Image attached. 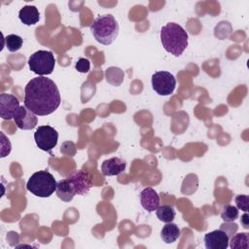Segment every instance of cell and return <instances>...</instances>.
I'll use <instances>...</instances> for the list:
<instances>
[{
  "label": "cell",
  "mask_w": 249,
  "mask_h": 249,
  "mask_svg": "<svg viewBox=\"0 0 249 249\" xmlns=\"http://www.w3.org/2000/svg\"><path fill=\"white\" fill-rule=\"evenodd\" d=\"M55 192H56L57 196L61 200L66 201V202L72 200V198L76 195L74 187L72 186V184L69 182V180L67 178L62 179V180L57 182Z\"/></svg>",
  "instance_id": "9a60e30c"
},
{
  "label": "cell",
  "mask_w": 249,
  "mask_h": 249,
  "mask_svg": "<svg viewBox=\"0 0 249 249\" xmlns=\"http://www.w3.org/2000/svg\"><path fill=\"white\" fill-rule=\"evenodd\" d=\"M56 181L47 170L33 173L26 183V189L36 196L49 197L56 189Z\"/></svg>",
  "instance_id": "277c9868"
},
{
  "label": "cell",
  "mask_w": 249,
  "mask_h": 249,
  "mask_svg": "<svg viewBox=\"0 0 249 249\" xmlns=\"http://www.w3.org/2000/svg\"><path fill=\"white\" fill-rule=\"evenodd\" d=\"M156 214H157V217L159 218V220L163 223L172 222L176 215L174 208L170 205L159 206L158 209L156 210Z\"/></svg>",
  "instance_id": "d6986e66"
},
{
  "label": "cell",
  "mask_w": 249,
  "mask_h": 249,
  "mask_svg": "<svg viewBox=\"0 0 249 249\" xmlns=\"http://www.w3.org/2000/svg\"><path fill=\"white\" fill-rule=\"evenodd\" d=\"M67 179L74 187L76 195L84 196V195L88 194L89 191L90 190V188L92 187V182H91L89 173H88L82 169L73 171L67 177Z\"/></svg>",
  "instance_id": "ba28073f"
},
{
  "label": "cell",
  "mask_w": 249,
  "mask_h": 249,
  "mask_svg": "<svg viewBox=\"0 0 249 249\" xmlns=\"http://www.w3.org/2000/svg\"><path fill=\"white\" fill-rule=\"evenodd\" d=\"M18 108L19 101L15 95L9 93L0 94V116L2 119H14V115Z\"/></svg>",
  "instance_id": "30bf717a"
},
{
  "label": "cell",
  "mask_w": 249,
  "mask_h": 249,
  "mask_svg": "<svg viewBox=\"0 0 249 249\" xmlns=\"http://www.w3.org/2000/svg\"><path fill=\"white\" fill-rule=\"evenodd\" d=\"M58 133L50 125L39 126L34 133V140L39 149L45 152H51L57 144Z\"/></svg>",
  "instance_id": "52a82bcc"
},
{
  "label": "cell",
  "mask_w": 249,
  "mask_h": 249,
  "mask_svg": "<svg viewBox=\"0 0 249 249\" xmlns=\"http://www.w3.org/2000/svg\"><path fill=\"white\" fill-rule=\"evenodd\" d=\"M221 228L229 229V231H226V233L228 234L229 237H230L231 235H233V232H235V231H237V225H236V224H231V222H226V224L221 225Z\"/></svg>",
  "instance_id": "cb8c5ba5"
},
{
  "label": "cell",
  "mask_w": 249,
  "mask_h": 249,
  "mask_svg": "<svg viewBox=\"0 0 249 249\" xmlns=\"http://www.w3.org/2000/svg\"><path fill=\"white\" fill-rule=\"evenodd\" d=\"M229 245L231 249H248L249 248V233H235L229 240Z\"/></svg>",
  "instance_id": "ac0fdd59"
},
{
  "label": "cell",
  "mask_w": 249,
  "mask_h": 249,
  "mask_svg": "<svg viewBox=\"0 0 249 249\" xmlns=\"http://www.w3.org/2000/svg\"><path fill=\"white\" fill-rule=\"evenodd\" d=\"M24 93V106L37 116L50 115L60 105L57 86L44 76L31 79L25 86Z\"/></svg>",
  "instance_id": "6da1fadb"
},
{
  "label": "cell",
  "mask_w": 249,
  "mask_h": 249,
  "mask_svg": "<svg viewBox=\"0 0 249 249\" xmlns=\"http://www.w3.org/2000/svg\"><path fill=\"white\" fill-rule=\"evenodd\" d=\"M89 67H90V62L89 59L87 58H79L78 61L76 62V65H75V68L78 72L80 73H87L89 71Z\"/></svg>",
  "instance_id": "603a6c76"
},
{
  "label": "cell",
  "mask_w": 249,
  "mask_h": 249,
  "mask_svg": "<svg viewBox=\"0 0 249 249\" xmlns=\"http://www.w3.org/2000/svg\"><path fill=\"white\" fill-rule=\"evenodd\" d=\"M152 87L159 95L166 96L174 91L176 79L168 71H158L152 76Z\"/></svg>",
  "instance_id": "8992f818"
},
{
  "label": "cell",
  "mask_w": 249,
  "mask_h": 249,
  "mask_svg": "<svg viewBox=\"0 0 249 249\" xmlns=\"http://www.w3.org/2000/svg\"><path fill=\"white\" fill-rule=\"evenodd\" d=\"M20 21L25 25H33L40 19V13L33 5H25L18 12Z\"/></svg>",
  "instance_id": "5bb4252c"
},
{
  "label": "cell",
  "mask_w": 249,
  "mask_h": 249,
  "mask_svg": "<svg viewBox=\"0 0 249 249\" xmlns=\"http://www.w3.org/2000/svg\"><path fill=\"white\" fill-rule=\"evenodd\" d=\"M94 39L105 46L111 45L119 34V23L112 15L98 17L90 25Z\"/></svg>",
  "instance_id": "3957f363"
},
{
  "label": "cell",
  "mask_w": 249,
  "mask_h": 249,
  "mask_svg": "<svg viewBox=\"0 0 249 249\" xmlns=\"http://www.w3.org/2000/svg\"><path fill=\"white\" fill-rule=\"evenodd\" d=\"M180 234L181 231L179 227L172 222L166 223V225H164L160 231V237L167 244L176 241L177 238H179Z\"/></svg>",
  "instance_id": "2e32d148"
},
{
  "label": "cell",
  "mask_w": 249,
  "mask_h": 249,
  "mask_svg": "<svg viewBox=\"0 0 249 249\" xmlns=\"http://www.w3.org/2000/svg\"><path fill=\"white\" fill-rule=\"evenodd\" d=\"M240 222H241V225L243 226L244 229H249V215L247 214V212H245V213L241 216Z\"/></svg>",
  "instance_id": "d4e9b609"
},
{
  "label": "cell",
  "mask_w": 249,
  "mask_h": 249,
  "mask_svg": "<svg viewBox=\"0 0 249 249\" xmlns=\"http://www.w3.org/2000/svg\"><path fill=\"white\" fill-rule=\"evenodd\" d=\"M105 77H106V81L109 84L118 87L123 83L124 74L121 68L112 66V67H109L106 69Z\"/></svg>",
  "instance_id": "e0dca14e"
},
{
  "label": "cell",
  "mask_w": 249,
  "mask_h": 249,
  "mask_svg": "<svg viewBox=\"0 0 249 249\" xmlns=\"http://www.w3.org/2000/svg\"><path fill=\"white\" fill-rule=\"evenodd\" d=\"M14 121L17 126L22 130L33 129L38 124L37 115L25 106H19L14 115Z\"/></svg>",
  "instance_id": "9c48e42d"
},
{
  "label": "cell",
  "mask_w": 249,
  "mask_h": 249,
  "mask_svg": "<svg viewBox=\"0 0 249 249\" xmlns=\"http://www.w3.org/2000/svg\"><path fill=\"white\" fill-rule=\"evenodd\" d=\"M140 202L148 212L156 211L160 206V196L153 188L147 187L140 193Z\"/></svg>",
  "instance_id": "7c38bea8"
},
{
  "label": "cell",
  "mask_w": 249,
  "mask_h": 249,
  "mask_svg": "<svg viewBox=\"0 0 249 249\" xmlns=\"http://www.w3.org/2000/svg\"><path fill=\"white\" fill-rule=\"evenodd\" d=\"M5 46L8 49L9 52L15 53L18 52L21 47L23 40L20 36L16 35V34H10L5 37Z\"/></svg>",
  "instance_id": "ffe728a7"
},
{
  "label": "cell",
  "mask_w": 249,
  "mask_h": 249,
  "mask_svg": "<svg viewBox=\"0 0 249 249\" xmlns=\"http://www.w3.org/2000/svg\"><path fill=\"white\" fill-rule=\"evenodd\" d=\"M238 209L231 204H227L223 207L221 212V218L225 222H233L238 218Z\"/></svg>",
  "instance_id": "44dd1931"
},
{
  "label": "cell",
  "mask_w": 249,
  "mask_h": 249,
  "mask_svg": "<svg viewBox=\"0 0 249 249\" xmlns=\"http://www.w3.org/2000/svg\"><path fill=\"white\" fill-rule=\"evenodd\" d=\"M230 237L223 230H215L204 235V244L207 249H227Z\"/></svg>",
  "instance_id": "8fae6325"
},
{
  "label": "cell",
  "mask_w": 249,
  "mask_h": 249,
  "mask_svg": "<svg viewBox=\"0 0 249 249\" xmlns=\"http://www.w3.org/2000/svg\"><path fill=\"white\" fill-rule=\"evenodd\" d=\"M188 33L178 23L168 22L160 29L163 49L174 56H180L188 47Z\"/></svg>",
  "instance_id": "7a4b0ae2"
},
{
  "label": "cell",
  "mask_w": 249,
  "mask_h": 249,
  "mask_svg": "<svg viewBox=\"0 0 249 249\" xmlns=\"http://www.w3.org/2000/svg\"><path fill=\"white\" fill-rule=\"evenodd\" d=\"M235 204L237 209H241L244 212L248 211V201H249V196L246 195H238L235 196Z\"/></svg>",
  "instance_id": "7402d4cb"
},
{
  "label": "cell",
  "mask_w": 249,
  "mask_h": 249,
  "mask_svg": "<svg viewBox=\"0 0 249 249\" xmlns=\"http://www.w3.org/2000/svg\"><path fill=\"white\" fill-rule=\"evenodd\" d=\"M125 161L121 158H111L105 160L101 164V171L105 176H116L124 171Z\"/></svg>",
  "instance_id": "4fadbf2b"
},
{
  "label": "cell",
  "mask_w": 249,
  "mask_h": 249,
  "mask_svg": "<svg viewBox=\"0 0 249 249\" xmlns=\"http://www.w3.org/2000/svg\"><path fill=\"white\" fill-rule=\"evenodd\" d=\"M28 65L29 69L39 76L50 75L54 69L55 58L52 52L39 50L29 56Z\"/></svg>",
  "instance_id": "5b68a950"
}]
</instances>
